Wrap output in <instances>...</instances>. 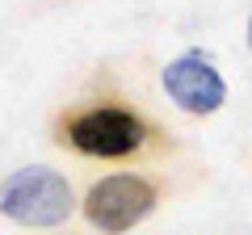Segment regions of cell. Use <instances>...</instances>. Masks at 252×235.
<instances>
[{
	"instance_id": "2",
	"label": "cell",
	"mask_w": 252,
	"mask_h": 235,
	"mask_svg": "<svg viewBox=\"0 0 252 235\" xmlns=\"http://www.w3.org/2000/svg\"><path fill=\"white\" fill-rule=\"evenodd\" d=\"M156 210V185L135 176V172H118V176H105L89 189L84 198V214L97 227L101 235H122L135 223H143Z\"/></svg>"
},
{
	"instance_id": "1",
	"label": "cell",
	"mask_w": 252,
	"mask_h": 235,
	"mask_svg": "<svg viewBox=\"0 0 252 235\" xmlns=\"http://www.w3.org/2000/svg\"><path fill=\"white\" fill-rule=\"evenodd\" d=\"M76 210L72 185L55 168H17L0 185V214H9L21 227H59Z\"/></svg>"
},
{
	"instance_id": "5",
	"label": "cell",
	"mask_w": 252,
	"mask_h": 235,
	"mask_svg": "<svg viewBox=\"0 0 252 235\" xmlns=\"http://www.w3.org/2000/svg\"><path fill=\"white\" fill-rule=\"evenodd\" d=\"M248 46H252V17H248Z\"/></svg>"
},
{
	"instance_id": "4",
	"label": "cell",
	"mask_w": 252,
	"mask_h": 235,
	"mask_svg": "<svg viewBox=\"0 0 252 235\" xmlns=\"http://www.w3.org/2000/svg\"><path fill=\"white\" fill-rule=\"evenodd\" d=\"M164 92L177 101L185 114H215L227 101V84L223 76L210 67L206 55H181L164 67Z\"/></svg>"
},
{
	"instance_id": "3",
	"label": "cell",
	"mask_w": 252,
	"mask_h": 235,
	"mask_svg": "<svg viewBox=\"0 0 252 235\" xmlns=\"http://www.w3.org/2000/svg\"><path fill=\"white\" fill-rule=\"evenodd\" d=\"M143 139H147L143 122L130 109H118V105L84 109L67 122V143L84 155H101V160H118V155L139 151Z\"/></svg>"
}]
</instances>
